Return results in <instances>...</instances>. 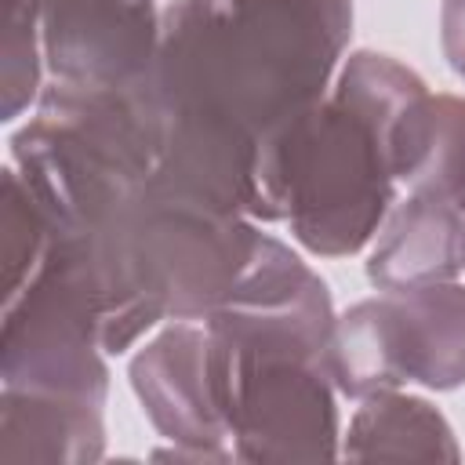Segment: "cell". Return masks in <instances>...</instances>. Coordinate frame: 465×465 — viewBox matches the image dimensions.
<instances>
[{
	"instance_id": "cell-1",
	"label": "cell",
	"mask_w": 465,
	"mask_h": 465,
	"mask_svg": "<svg viewBox=\"0 0 465 465\" xmlns=\"http://www.w3.org/2000/svg\"><path fill=\"white\" fill-rule=\"evenodd\" d=\"M352 36V0H171L138 80L156 174L262 222L265 145L327 98Z\"/></svg>"
},
{
	"instance_id": "cell-2",
	"label": "cell",
	"mask_w": 465,
	"mask_h": 465,
	"mask_svg": "<svg viewBox=\"0 0 465 465\" xmlns=\"http://www.w3.org/2000/svg\"><path fill=\"white\" fill-rule=\"evenodd\" d=\"M425 80L385 51H352L327 98L294 116L262 156V222L291 229L320 258L371 247L400 200L392 127L425 94Z\"/></svg>"
},
{
	"instance_id": "cell-3",
	"label": "cell",
	"mask_w": 465,
	"mask_h": 465,
	"mask_svg": "<svg viewBox=\"0 0 465 465\" xmlns=\"http://www.w3.org/2000/svg\"><path fill=\"white\" fill-rule=\"evenodd\" d=\"M11 163L58 232L98 240L120 225L160 167V127L142 87L47 80L11 134Z\"/></svg>"
},
{
	"instance_id": "cell-4",
	"label": "cell",
	"mask_w": 465,
	"mask_h": 465,
	"mask_svg": "<svg viewBox=\"0 0 465 465\" xmlns=\"http://www.w3.org/2000/svg\"><path fill=\"white\" fill-rule=\"evenodd\" d=\"M327 374L349 400L411 381L436 392L465 385V283L381 291L349 305L331 327Z\"/></svg>"
},
{
	"instance_id": "cell-5",
	"label": "cell",
	"mask_w": 465,
	"mask_h": 465,
	"mask_svg": "<svg viewBox=\"0 0 465 465\" xmlns=\"http://www.w3.org/2000/svg\"><path fill=\"white\" fill-rule=\"evenodd\" d=\"M98 305L87 265L69 236L54 229L47 258L18 287L4 291L0 378L4 389L76 396L105 403V363Z\"/></svg>"
},
{
	"instance_id": "cell-6",
	"label": "cell",
	"mask_w": 465,
	"mask_h": 465,
	"mask_svg": "<svg viewBox=\"0 0 465 465\" xmlns=\"http://www.w3.org/2000/svg\"><path fill=\"white\" fill-rule=\"evenodd\" d=\"M131 389L153 421L171 440L153 458L163 461H236L207 371L203 320H171L131 356Z\"/></svg>"
},
{
	"instance_id": "cell-7",
	"label": "cell",
	"mask_w": 465,
	"mask_h": 465,
	"mask_svg": "<svg viewBox=\"0 0 465 465\" xmlns=\"http://www.w3.org/2000/svg\"><path fill=\"white\" fill-rule=\"evenodd\" d=\"M47 76L84 87H134L160 44L153 0H36Z\"/></svg>"
},
{
	"instance_id": "cell-8",
	"label": "cell",
	"mask_w": 465,
	"mask_h": 465,
	"mask_svg": "<svg viewBox=\"0 0 465 465\" xmlns=\"http://www.w3.org/2000/svg\"><path fill=\"white\" fill-rule=\"evenodd\" d=\"M465 269V211L450 200L403 193L367 251V280L378 291H411L458 280Z\"/></svg>"
},
{
	"instance_id": "cell-9",
	"label": "cell",
	"mask_w": 465,
	"mask_h": 465,
	"mask_svg": "<svg viewBox=\"0 0 465 465\" xmlns=\"http://www.w3.org/2000/svg\"><path fill=\"white\" fill-rule=\"evenodd\" d=\"M105 403L4 389L0 392V461L87 465L105 458Z\"/></svg>"
},
{
	"instance_id": "cell-10",
	"label": "cell",
	"mask_w": 465,
	"mask_h": 465,
	"mask_svg": "<svg viewBox=\"0 0 465 465\" xmlns=\"http://www.w3.org/2000/svg\"><path fill=\"white\" fill-rule=\"evenodd\" d=\"M392 174L403 193L465 207V98L418 94L392 127Z\"/></svg>"
},
{
	"instance_id": "cell-11",
	"label": "cell",
	"mask_w": 465,
	"mask_h": 465,
	"mask_svg": "<svg viewBox=\"0 0 465 465\" xmlns=\"http://www.w3.org/2000/svg\"><path fill=\"white\" fill-rule=\"evenodd\" d=\"M349 425L341 429V454L352 461L371 458H414V461H461L458 436L443 411L425 396L385 389L356 400Z\"/></svg>"
},
{
	"instance_id": "cell-12",
	"label": "cell",
	"mask_w": 465,
	"mask_h": 465,
	"mask_svg": "<svg viewBox=\"0 0 465 465\" xmlns=\"http://www.w3.org/2000/svg\"><path fill=\"white\" fill-rule=\"evenodd\" d=\"M44 33L36 0H4V80H0V120L18 124L36 109L44 94Z\"/></svg>"
},
{
	"instance_id": "cell-13",
	"label": "cell",
	"mask_w": 465,
	"mask_h": 465,
	"mask_svg": "<svg viewBox=\"0 0 465 465\" xmlns=\"http://www.w3.org/2000/svg\"><path fill=\"white\" fill-rule=\"evenodd\" d=\"M440 47L447 65L465 80V0H440Z\"/></svg>"
},
{
	"instance_id": "cell-14",
	"label": "cell",
	"mask_w": 465,
	"mask_h": 465,
	"mask_svg": "<svg viewBox=\"0 0 465 465\" xmlns=\"http://www.w3.org/2000/svg\"><path fill=\"white\" fill-rule=\"evenodd\" d=\"M461 211H465V207H461Z\"/></svg>"
}]
</instances>
